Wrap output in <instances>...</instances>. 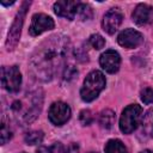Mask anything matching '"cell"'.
Instances as JSON below:
<instances>
[{"label":"cell","instance_id":"obj_18","mask_svg":"<svg viewBox=\"0 0 153 153\" xmlns=\"http://www.w3.org/2000/svg\"><path fill=\"white\" fill-rule=\"evenodd\" d=\"M61 152H62V146L60 142H55L50 147L42 146L37 149V153H61Z\"/></svg>","mask_w":153,"mask_h":153},{"label":"cell","instance_id":"obj_17","mask_svg":"<svg viewBox=\"0 0 153 153\" xmlns=\"http://www.w3.org/2000/svg\"><path fill=\"white\" fill-rule=\"evenodd\" d=\"M90 44L94 48V49H102L104 45H105V39L98 35V33H94V35H91L90 36Z\"/></svg>","mask_w":153,"mask_h":153},{"label":"cell","instance_id":"obj_7","mask_svg":"<svg viewBox=\"0 0 153 153\" xmlns=\"http://www.w3.org/2000/svg\"><path fill=\"white\" fill-rule=\"evenodd\" d=\"M54 26H55V23L49 16L43 14V13H37L32 17L29 32L31 36H38L47 30L54 29Z\"/></svg>","mask_w":153,"mask_h":153},{"label":"cell","instance_id":"obj_23","mask_svg":"<svg viewBox=\"0 0 153 153\" xmlns=\"http://www.w3.org/2000/svg\"><path fill=\"white\" fill-rule=\"evenodd\" d=\"M140 153H153L152 151H149V149H143V151H141Z\"/></svg>","mask_w":153,"mask_h":153},{"label":"cell","instance_id":"obj_12","mask_svg":"<svg viewBox=\"0 0 153 153\" xmlns=\"http://www.w3.org/2000/svg\"><path fill=\"white\" fill-rule=\"evenodd\" d=\"M133 22L140 26L153 23V7L147 4H140L131 14Z\"/></svg>","mask_w":153,"mask_h":153},{"label":"cell","instance_id":"obj_15","mask_svg":"<svg viewBox=\"0 0 153 153\" xmlns=\"http://www.w3.org/2000/svg\"><path fill=\"white\" fill-rule=\"evenodd\" d=\"M25 142L27 145H37L41 143L43 140V133L41 130H32L30 133H27L24 137Z\"/></svg>","mask_w":153,"mask_h":153},{"label":"cell","instance_id":"obj_13","mask_svg":"<svg viewBox=\"0 0 153 153\" xmlns=\"http://www.w3.org/2000/svg\"><path fill=\"white\" fill-rule=\"evenodd\" d=\"M99 124L104 129H110L115 123V112L110 109H105L99 114Z\"/></svg>","mask_w":153,"mask_h":153},{"label":"cell","instance_id":"obj_14","mask_svg":"<svg viewBox=\"0 0 153 153\" xmlns=\"http://www.w3.org/2000/svg\"><path fill=\"white\" fill-rule=\"evenodd\" d=\"M104 151L105 153H127L126 146L122 143L121 140H117V139L109 140L104 147Z\"/></svg>","mask_w":153,"mask_h":153},{"label":"cell","instance_id":"obj_20","mask_svg":"<svg viewBox=\"0 0 153 153\" xmlns=\"http://www.w3.org/2000/svg\"><path fill=\"white\" fill-rule=\"evenodd\" d=\"M79 120L81 122L82 126H88L92 123L93 121V117H92V114L90 110H82L80 112V116H79Z\"/></svg>","mask_w":153,"mask_h":153},{"label":"cell","instance_id":"obj_21","mask_svg":"<svg viewBox=\"0 0 153 153\" xmlns=\"http://www.w3.org/2000/svg\"><path fill=\"white\" fill-rule=\"evenodd\" d=\"M12 136V131L10 130V128L6 127V124L4 123L2 124V128H1V143L5 145Z\"/></svg>","mask_w":153,"mask_h":153},{"label":"cell","instance_id":"obj_11","mask_svg":"<svg viewBox=\"0 0 153 153\" xmlns=\"http://www.w3.org/2000/svg\"><path fill=\"white\" fill-rule=\"evenodd\" d=\"M99 63L100 67L108 72V73H116L120 69L121 66V57L120 54L115 50H106L105 53H103L99 57Z\"/></svg>","mask_w":153,"mask_h":153},{"label":"cell","instance_id":"obj_8","mask_svg":"<svg viewBox=\"0 0 153 153\" xmlns=\"http://www.w3.org/2000/svg\"><path fill=\"white\" fill-rule=\"evenodd\" d=\"M122 20H123V14L120 11V8H117V7L110 8L103 17L102 26H103L104 31H106L109 35H112L120 27Z\"/></svg>","mask_w":153,"mask_h":153},{"label":"cell","instance_id":"obj_1","mask_svg":"<svg viewBox=\"0 0 153 153\" xmlns=\"http://www.w3.org/2000/svg\"><path fill=\"white\" fill-rule=\"evenodd\" d=\"M69 51V39L62 35H55L45 39L35 51L31 59L36 75L42 80H50L59 69L65 66Z\"/></svg>","mask_w":153,"mask_h":153},{"label":"cell","instance_id":"obj_6","mask_svg":"<svg viewBox=\"0 0 153 153\" xmlns=\"http://www.w3.org/2000/svg\"><path fill=\"white\" fill-rule=\"evenodd\" d=\"M71 117V108L63 102H55L50 105L48 111L49 121L55 126L65 124Z\"/></svg>","mask_w":153,"mask_h":153},{"label":"cell","instance_id":"obj_2","mask_svg":"<svg viewBox=\"0 0 153 153\" xmlns=\"http://www.w3.org/2000/svg\"><path fill=\"white\" fill-rule=\"evenodd\" d=\"M105 84L106 80L104 74L99 71H92L91 73L87 74V76L84 80L82 87L80 90L81 99L84 102H92L103 91Z\"/></svg>","mask_w":153,"mask_h":153},{"label":"cell","instance_id":"obj_3","mask_svg":"<svg viewBox=\"0 0 153 153\" xmlns=\"http://www.w3.org/2000/svg\"><path fill=\"white\" fill-rule=\"evenodd\" d=\"M141 116H142V108L139 104H130L127 108H124L120 118L121 131L124 134L133 133L137 128L141 121Z\"/></svg>","mask_w":153,"mask_h":153},{"label":"cell","instance_id":"obj_5","mask_svg":"<svg viewBox=\"0 0 153 153\" xmlns=\"http://www.w3.org/2000/svg\"><path fill=\"white\" fill-rule=\"evenodd\" d=\"M1 84L10 93H17L22 85V74L17 66L1 68Z\"/></svg>","mask_w":153,"mask_h":153},{"label":"cell","instance_id":"obj_24","mask_svg":"<svg viewBox=\"0 0 153 153\" xmlns=\"http://www.w3.org/2000/svg\"><path fill=\"white\" fill-rule=\"evenodd\" d=\"M90 153H96V152H90Z\"/></svg>","mask_w":153,"mask_h":153},{"label":"cell","instance_id":"obj_22","mask_svg":"<svg viewBox=\"0 0 153 153\" xmlns=\"http://www.w3.org/2000/svg\"><path fill=\"white\" fill-rule=\"evenodd\" d=\"M66 153H79V146L76 143H71L67 149H66Z\"/></svg>","mask_w":153,"mask_h":153},{"label":"cell","instance_id":"obj_4","mask_svg":"<svg viewBox=\"0 0 153 153\" xmlns=\"http://www.w3.org/2000/svg\"><path fill=\"white\" fill-rule=\"evenodd\" d=\"M30 6V1H25L22 5V8L19 10V12L17 13L14 22L12 23V26L10 27L8 31V36L6 39V48L7 50H13L19 41L20 37V31H22V26H23V22H24V17L26 13V10Z\"/></svg>","mask_w":153,"mask_h":153},{"label":"cell","instance_id":"obj_19","mask_svg":"<svg viewBox=\"0 0 153 153\" xmlns=\"http://www.w3.org/2000/svg\"><path fill=\"white\" fill-rule=\"evenodd\" d=\"M141 100L145 103V104H153V90L151 87H145L141 93Z\"/></svg>","mask_w":153,"mask_h":153},{"label":"cell","instance_id":"obj_10","mask_svg":"<svg viewBox=\"0 0 153 153\" xmlns=\"http://www.w3.org/2000/svg\"><path fill=\"white\" fill-rule=\"evenodd\" d=\"M79 5H80V2H78V1L60 0V1H56L54 4V12L59 17H63V18L72 20L78 14Z\"/></svg>","mask_w":153,"mask_h":153},{"label":"cell","instance_id":"obj_16","mask_svg":"<svg viewBox=\"0 0 153 153\" xmlns=\"http://www.w3.org/2000/svg\"><path fill=\"white\" fill-rule=\"evenodd\" d=\"M78 14L80 16L81 20H87L92 17V8L86 4H80L78 8Z\"/></svg>","mask_w":153,"mask_h":153},{"label":"cell","instance_id":"obj_9","mask_svg":"<svg viewBox=\"0 0 153 153\" xmlns=\"http://www.w3.org/2000/svg\"><path fill=\"white\" fill-rule=\"evenodd\" d=\"M117 41L120 45L128 48V49H133V48L139 47L143 42V36L141 32L134 29H126L118 35Z\"/></svg>","mask_w":153,"mask_h":153}]
</instances>
